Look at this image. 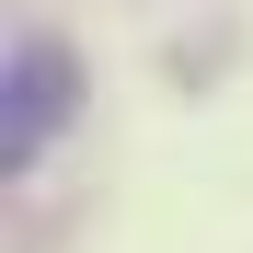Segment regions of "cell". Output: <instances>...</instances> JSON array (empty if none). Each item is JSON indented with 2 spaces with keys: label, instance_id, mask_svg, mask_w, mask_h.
Returning <instances> with one entry per match:
<instances>
[{
  "label": "cell",
  "instance_id": "6da1fadb",
  "mask_svg": "<svg viewBox=\"0 0 253 253\" xmlns=\"http://www.w3.org/2000/svg\"><path fill=\"white\" fill-rule=\"evenodd\" d=\"M58 104H69V58H58V46H23V69H12V161L46 150Z\"/></svg>",
  "mask_w": 253,
  "mask_h": 253
}]
</instances>
